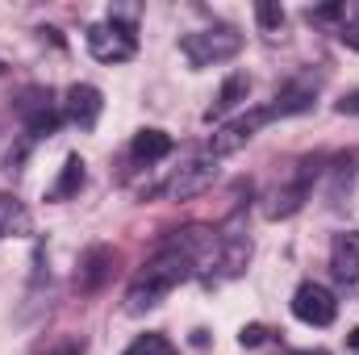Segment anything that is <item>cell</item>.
Masks as SVG:
<instances>
[{
    "mask_svg": "<svg viewBox=\"0 0 359 355\" xmlns=\"http://www.w3.org/2000/svg\"><path fill=\"white\" fill-rule=\"evenodd\" d=\"M188 276H192V260L184 255V247H180L176 239L163 243V247L142 264V272L130 280V288H126V314H147V309L163 305Z\"/></svg>",
    "mask_w": 359,
    "mask_h": 355,
    "instance_id": "6da1fadb",
    "label": "cell"
},
{
    "mask_svg": "<svg viewBox=\"0 0 359 355\" xmlns=\"http://www.w3.org/2000/svg\"><path fill=\"white\" fill-rule=\"evenodd\" d=\"M243 51V34L234 25H209V29H192L180 38V55L192 63V67H213V63H226Z\"/></svg>",
    "mask_w": 359,
    "mask_h": 355,
    "instance_id": "7a4b0ae2",
    "label": "cell"
},
{
    "mask_svg": "<svg viewBox=\"0 0 359 355\" xmlns=\"http://www.w3.org/2000/svg\"><path fill=\"white\" fill-rule=\"evenodd\" d=\"M17 117L25 121L29 138H50L63 126V109L55 105L50 88H42V84H34V88H25L17 96Z\"/></svg>",
    "mask_w": 359,
    "mask_h": 355,
    "instance_id": "3957f363",
    "label": "cell"
},
{
    "mask_svg": "<svg viewBox=\"0 0 359 355\" xmlns=\"http://www.w3.org/2000/svg\"><path fill=\"white\" fill-rule=\"evenodd\" d=\"M268 121H276V113H271V105L268 109H251V113H243V117H234V121H226L222 130H213L209 134V155L213 159H222V155H234L238 147H247Z\"/></svg>",
    "mask_w": 359,
    "mask_h": 355,
    "instance_id": "277c9868",
    "label": "cell"
},
{
    "mask_svg": "<svg viewBox=\"0 0 359 355\" xmlns=\"http://www.w3.org/2000/svg\"><path fill=\"white\" fill-rule=\"evenodd\" d=\"M88 51L96 63H130L138 55V38L130 25H117V21H100L88 29Z\"/></svg>",
    "mask_w": 359,
    "mask_h": 355,
    "instance_id": "5b68a950",
    "label": "cell"
},
{
    "mask_svg": "<svg viewBox=\"0 0 359 355\" xmlns=\"http://www.w3.org/2000/svg\"><path fill=\"white\" fill-rule=\"evenodd\" d=\"M318 163H322V159H305V163L297 168V176L288 180V184H280V188L268 196L264 213H268L271 222H280V217H292V213H297V209L309 201V192H313V176H318Z\"/></svg>",
    "mask_w": 359,
    "mask_h": 355,
    "instance_id": "8992f818",
    "label": "cell"
},
{
    "mask_svg": "<svg viewBox=\"0 0 359 355\" xmlns=\"http://www.w3.org/2000/svg\"><path fill=\"white\" fill-rule=\"evenodd\" d=\"M213 180H217V159H213V155H205V159H188L176 176H168L159 188H155V196L188 201V196H201L205 188H213Z\"/></svg>",
    "mask_w": 359,
    "mask_h": 355,
    "instance_id": "52a82bcc",
    "label": "cell"
},
{
    "mask_svg": "<svg viewBox=\"0 0 359 355\" xmlns=\"http://www.w3.org/2000/svg\"><path fill=\"white\" fill-rule=\"evenodd\" d=\"M292 314L305 322V326H330L339 318V301L326 284L318 280H305L297 293H292Z\"/></svg>",
    "mask_w": 359,
    "mask_h": 355,
    "instance_id": "ba28073f",
    "label": "cell"
},
{
    "mask_svg": "<svg viewBox=\"0 0 359 355\" xmlns=\"http://www.w3.org/2000/svg\"><path fill=\"white\" fill-rule=\"evenodd\" d=\"M113 264H117V251L113 247H104V243H96L88 247L84 255H80V267H76V288L80 293H100L104 284H109V276H113Z\"/></svg>",
    "mask_w": 359,
    "mask_h": 355,
    "instance_id": "9c48e42d",
    "label": "cell"
},
{
    "mask_svg": "<svg viewBox=\"0 0 359 355\" xmlns=\"http://www.w3.org/2000/svg\"><path fill=\"white\" fill-rule=\"evenodd\" d=\"M100 109H104V96H100V88H92V84H72L67 96H63V117L72 126H80V130H96Z\"/></svg>",
    "mask_w": 359,
    "mask_h": 355,
    "instance_id": "30bf717a",
    "label": "cell"
},
{
    "mask_svg": "<svg viewBox=\"0 0 359 355\" xmlns=\"http://www.w3.org/2000/svg\"><path fill=\"white\" fill-rule=\"evenodd\" d=\"M313 96H318V80H313V76H297V80L280 84L276 100H271V113H276V117L309 113V109H313Z\"/></svg>",
    "mask_w": 359,
    "mask_h": 355,
    "instance_id": "8fae6325",
    "label": "cell"
},
{
    "mask_svg": "<svg viewBox=\"0 0 359 355\" xmlns=\"http://www.w3.org/2000/svg\"><path fill=\"white\" fill-rule=\"evenodd\" d=\"M330 267L343 284H355L359 280V230H343L334 234L330 243Z\"/></svg>",
    "mask_w": 359,
    "mask_h": 355,
    "instance_id": "7c38bea8",
    "label": "cell"
},
{
    "mask_svg": "<svg viewBox=\"0 0 359 355\" xmlns=\"http://www.w3.org/2000/svg\"><path fill=\"white\" fill-rule=\"evenodd\" d=\"M172 134H163V130H138L134 134V142H130V159L138 163V168H151V163H159V159H168L172 155Z\"/></svg>",
    "mask_w": 359,
    "mask_h": 355,
    "instance_id": "4fadbf2b",
    "label": "cell"
},
{
    "mask_svg": "<svg viewBox=\"0 0 359 355\" xmlns=\"http://www.w3.org/2000/svg\"><path fill=\"white\" fill-rule=\"evenodd\" d=\"M247 96H251V76H247V72L226 76V84H222V92H217V100L205 109V121H222V117H226L230 109H238Z\"/></svg>",
    "mask_w": 359,
    "mask_h": 355,
    "instance_id": "5bb4252c",
    "label": "cell"
},
{
    "mask_svg": "<svg viewBox=\"0 0 359 355\" xmlns=\"http://www.w3.org/2000/svg\"><path fill=\"white\" fill-rule=\"evenodd\" d=\"M84 180H88V176H84V159H80V155H67L59 180H55V184H50V192H46V201H72V196H80Z\"/></svg>",
    "mask_w": 359,
    "mask_h": 355,
    "instance_id": "9a60e30c",
    "label": "cell"
},
{
    "mask_svg": "<svg viewBox=\"0 0 359 355\" xmlns=\"http://www.w3.org/2000/svg\"><path fill=\"white\" fill-rule=\"evenodd\" d=\"M25 230H29V213L13 196H0V239L4 234H25Z\"/></svg>",
    "mask_w": 359,
    "mask_h": 355,
    "instance_id": "2e32d148",
    "label": "cell"
},
{
    "mask_svg": "<svg viewBox=\"0 0 359 355\" xmlns=\"http://www.w3.org/2000/svg\"><path fill=\"white\" fill-rule=\"evenodd\" d=\"M121 355H176V347H172L163 335H138Z\"/></svg>",
    "mask_w": 359,
    "mask_h": 355,
    "instance_id": "e0dca14e",
    "label": "cell"
},
{
    "mask_svg": "<svg viewBox=\"0 0 359 355\" xmlns=\"http://www.w3.org/2000/svg\"><path fill=\"white\" fill-rule=\"evenodd\" d=\"M255 21H259L264 34H280V29H284V8H280L276 0H259V4H255Z\"/></svg>",
    "mask_w": 359,
    "mask_h": 355,
    "instance_id": "ac0fdd59",
    "label": "cell"
},
{
    "mask_svg": "<svg viewBox=\"0 0 359 355\" xmlns=\"http://www.w3.org/2000/svg\"><path fill=\"white\" fill-rule=\"evenodd\" d=\"M313 25H330V21H347V4H322V8H309L305 13Z\"/></svg>",
    "mask_w": 359,
    "mask_h": 355,
    "instance_id": "d6986e66",
    "label": "cell"
},
{
    "mask_svg": "<svg viewBox=\"0 0 359 355\" xmlns=\"http://www.w3.org/2000/svg\"><path fill=\"white\" fill-rule=\"evenodd\" d=\"M238 343H243V347H264V343H268V326H259V322H251V326H243V335H238Z\"/></svg>",
    "mask_w": 359,
    "mask_h": 355,
    "instance_id": "ffe728a7",
    "label": "cell"
},
{
    "mask_svg": "<svg viewBox=\"0 0 359 355\" xmlns=\"http://www.w3.org/2000/svg\"><path fill=\"white\" fill-rule=\"evenodd\" d=\"M339 42H343L347 51H355V55H359V17L343 21V29H339Z\"/></svg>",
    "mask_w": 359,
    "mask_h": 355,
    "instance_id": "44dd1931",
    "label": "cell"
},
{
    "mask_svg": "<svg viewBox=\"0 0 359 355\" xmlns=\"http://www.w3.org/2000/svg\"><path fill=\"white\" fill-rule=\"evenodd\" d=\"M38 355H84V343H76V339H59V343L42 347Z\"/></svg>",
    "mask_w": 359,
    "mask_h": 355,
    "instance_id": "7402d4cb",
    "label": "cell"
},
{
    "mask_svg": "<svg viewBox=\"0 0 359 355\" xmlns=\"http://www.w3.org/2000/svg\"><path fill=\"white\" fill-rule=\"evenodd\" d=\"M334 109H339L343 117H359V88H351L343 100H339V105H334Z\"/></svg>",
    "mask_w": 359,
    "mask_h": 355,
    "instance_id": "603a6c76",
    "label": "cell"
},
{
    "mask_svg": "<svg viewBox=\"0 0 359 355\" xmlns=\"http://www.w3.org/2000/svg\"><path fill=\"white\" fill-rule=\"evenodd\" d=\"M347 347H351V351H359V326H355V330H347Z\"/></svg>",
    "mask_w": 359,
    "mask_h": 355,
    "instance_id": "cb8c5ba5",
    "label": "cell"
},
{
    "mask_svg": "<svg viewBox=\"0 0 359 355\" xmlns=\"http://www.w3.org/2000/svg\"><path fill=\"white\" fill-rule=\"evenodd\" d=\"M292 355H326V351H292Z\"/></svg>",
    "mask_w": 359,
    "mask_h": 355,
    "instance_id": "d4e9b609",
    "label": "cell"
},
{
    "mask_svg": "<svg viewBox=\"0 0 359 355\" xmlns=\"http://www.w3.org/2000/svg\"><path fill=\"white\" fill-rule=\"evenodd\" d=\"M0 76H4V59H0Z\"/></svg>",
    "mask_w": 359,
    "mask_h": 355,
    "instance_id": "484cf974",
    "label": "cell"
}]
</instances>
